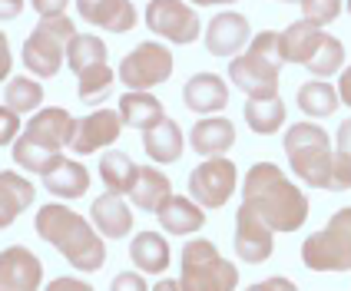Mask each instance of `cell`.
Wrapping results in <instances>:
<instances>
[{
  "label": "cell",
  "mask_w": 351,
  "mask_h": 291,
  "mask_svg": "<svg viewBox=\"0 0 351 291\" xmlns=\"http://www.w3.org/2000/svg\"><path fill=\"white\" fill-rule=\"evenodd\" d=\"M242 205L262 215L272 232H295L308 218V199L275 162H255L245 173Z\"/></svg>",
  "instance_id": "obj_1"
},
{
  "label": "cell",
  "mask_w": 351,
  "mask_h": 291,
  "mask_svg": "<svg viewBox=\"0 0 351 291\" xmlns=\"http://www.w3.org/2000/svg\"><path fill=\"white\" fill-rule=\"evenodd\" d=\"M37 235L53 245L77 272H99L106 262V242L97 232L93 222H86L80 212L60 202H47L37 209V222H34Z\"/></svg>",
  "instance_id": "obj_2"
},
{
  "label": "cell",
  "mask_w": 351,
  "mask_h": 291,
  "mask_svg": "<svg viewBox=\"0 0 351 291\" xmlns=\"http://www.w3.org/2000/svg\"><path fill=\"white\" fill-rule=\"evenodd\" d=\"M282 146H285V155H289L292 173L298 175L305 186L325 189L328 169H332V155H335L328 133H325L318 123H312V119H302V123L289 126Z\"/></svg>",
  "instance_id": "obj_3"
},
{
  "label": "cell",
  "mask_w": 351,
  "mask_h": 291,
  "mask_svg": "<svg viewBox=\"0 0 351 291\" xmlns=\"http://www.w3.org/2000/svg\"><path fill=\"white\" fill-rule=\"evenodd\" d=\"M77 37V27L66 14L40 17V23L23 40V66L37 79L57 77L60 66L66 63V43Z\"/></svg>",
  "instance_id": "obj_4"
},
{
  "label": "cell",
  "mask_w": 351,
  "mask_h": 291,
  "mask_svg": "<svg viewBox=\"0 0 351 291\" xmlns=\"http://www.w3.org/2000/svg\"><path fill=\"white\" fill-rule=\"evenodd\" d=\"M239 285V268L229 258H222L209 238H193L182 249V275L179 288L182 291H235Z\"/></svg>",
  "instance_id": "obj_5"
},
{
  "label": "cell",
  "mask_w": 351,
  "mask_h": 291,
  "mask_svg": "<svg viewBox=\"0 0 351 291\" xmlns=\"http://www.w3.org/2000/svg\"><path fill=\"white\" fill-rule=\"evenodd\" d=\"M302 262L312 272H351V205L338 209L322 232L305 238Z\"/></svg>",
  "instance_id": "obj_6"
},
{
  "label": "cell",
  "mask_w": 351,
  "mask_h": 291,
  "mask_svg": "<svg viewBox=\"0 0 351 291\" xmlns=\"http://www.w3.org/2000/svg\"><path fill=\"white\" fill-rule=\"evenodd\" d=\"M173 70L176 60L169 53V47L159 43V40H146L123 57L117 77L123 79L126 90H153V86H162L173 77Z\"/></svg>",
  "instance_id": "obj_7"
},
{
  "label": "cell",
  "mask_w": 351,
  "mask_h": 291,
  "mask_svg": "<svg viewBox=\"0 0 351 291\" xmlns=\"http://www.w3.org/2000/svg\"><path fill=\"white\" fill-rule=\"evenodd\" d=\"M235 186H239V169L226 155H213L199 162L189 175V195L202 209H222L232 199Z\"/></svg>",
  "instance_id": "obj_8"
},
{
  "label": "cell",
  "mask_w": 351,
  "mask_h": 291,
  "mask_svg": "<svg viewBox=\"0 0 351 291\" xmlns=\"http://www.w3.org/2000/svg\"><path fill=\"white\" fill-rule=\"evenodd\" d=\"M146 27L159 40H169V43H193L202 34L199 14L186 0H149L146 3Z\"/></svg>",
  "instance_id": "obj_9"
},
{
  "label": "cell",
  "mask_w": 351,
  "mask_h": 291,
  "mask_svg": "<svg viewBox=\"0 0 351 291\" xmlns=\"http://www.w3.org/2000/svg\"><path fill=\"white\" fill-rule=\"evenodd\" d=\"M73 133H77V116L70 110H63V106H43V110L34 113V119H27V126H23L20 136L37 142L40 149H47V153L63 155V149H70V142H73Z\"/></svg>",
  "instance_id": "obj_10"
},
{
  "label": "cell",
  "mask_w": 351,
  "mask_h": 291,
  "mask_svg": "<svg viewBox=\"0 0 351 291\" xmlns=\"http://www.w3.org/2000/svg\"><path fill=\"white\" fill-rule=\"evenodd\" d=\"M275 252V232L262 222V215L249 205H239L235 212V255L245 265H262Z\"/></svg>",
  "instance_id": "obj_11"
},
{
  "label": "cell",
  "mask_w": 351,
  "mask_h": 291,
  "mask_svg": "<svg viewBox=\"0 0 351 291\" xmlns=\"http://www.w3.org/2000/svg\"><path fill=\"white\" fill-rule=\"evenodd\" d=\"M278 73H282V63L255 57L249 50L232 57V63H229V79L245 97H272V93H278Z\"/></svg>",
  "instance_id": "obj_12"
},
{
  "label": "cell",
  "mask_w": 351,
  "mask_h": 291,
  "mask_svg": "<svg viewBox=\"0 0 351 291\" xmlns=\"http://www.w3.org/2000/svg\"><path fill=\"white\" fill-rule=\"evenodd\" d=\"M0 288L7 291H40L43 288V262L23 245L0 252Z\"/></svg>",
  "instance_id": "obj_13"
},
{
  "label": "cell",
  "mask_w": 351,
  "mask_h": 291,
  "mask_svg": "<svg viewBox=\"0 0 351 291\" xmlns=\"http://www.w3.org/2000/svg\"><path fill=\"white\" fill-rule=\"evenodd\" d=\"M249 40H252V27H249V20L242 14H235V10L215 14L209 20V27H206V50L213 57H239Z\"/></svg>",
  "instance_id": "obj_14"
},
{
  "label": "cell",
  "mask_w": 351,
  "mask_h": 291,
  "mask_svg": "<svg viewBox=\"0 0 351 291\" xmlns=\"http://www.w3.org/2000/svg\"><path fill=\"white\" fill-rule=\"evenodd\" d=\"M123 133V116L119 110H97L90 113L86 119H77V133H73V142L70 149L77 155H90V153H99L103 146H113Z\"/></svg>",
  "instance_id": "obj_15"
},
{
  "label": "cell",
  "mask_w": 351,
  "mask_h": 291,
  "mask_svg": "<svg viewBox=\"0 0 351 291\" xmlns=\"http://www.w3.org/2000/svg\"><path fill=\"white\" fill-rule=\"evenodd\" d=\"M182 103H186L189 113L213 116V113H222V110H226L229 86H226V79L215 77V73H195V77H189L186 86H182Z\"/></svg>",
  "instance_id": "obj_16"
},
{
  "label": "cell",
  "mask_w": 351,
  "mask_h": 291,
  "mask_svg": "<svg viewBox=\"0 0 351 291\" xmlns=\"http://www.w3.org/2000/svg\"><path fill=\"white\" fill-rule=\"evenodd\" d=\"M322 37H325V27H318V23H312V20H305V17L295 20L278 37V60L282 63H292V66H305L312 60V53L318 50Z\"/></svg>",
  "instance_id": "obj_17"
},
{
  "label": "cell",
  "mask_w": 351,
  "mask_h": 291,
  "mask_svg": "<svg viewBox=\"0 0 351 291\" xmlns=\"http://www.w3.org/2000/svg\"><path fill=\"white\" fill-rule=\"evenodd\" d=\"M77 14L93 27L126 34L136 27V7L133 0H77Z\"/></svg>",
  "instance_id": "obj_18"
},
{
  "label": "cell",
  "mask_w": 351,
  "mask_h": 291,
  "mask_svg": "<svg viewBox=\"0 0 351 291\" xmlns=\"http://www.w3.org/2000/svg\"><path fill=\"white\" fill-rule=\"evenodd\" d=\"M90 222L97 225V232L103 238H126L133 232V209L126 205V199L117 192H103L90 205Z\"/></svg>",
  "instance_id": "obj_19"
},
{
  "label": "cell",
  "mask_w": 351,
  "mask_h": 291,
  "mask_svg": "<svg viewBox=\"0 0 351 291\" xmlns=\"http://www.w3.org/2000/svg\"><path fill=\"white\" fill-rule=\"evenodd\" d=\"M189 142H193V153H199L202 159H213V155H226L229 149L235 146V126L232 119L213 116L199 119L193 126V133H189Z\"/></svg>",
  "instance_id": "obj_20"
},
{
  "label": "cell",
  "mask_w": 351,
  "mask_h": 291,
  "mask_svg": "<svg viewBox=\"0 0 351 291\" xmlns=\"http://www.w3.org/2000/svg\"><path fill=\"white\" fill-rule=\"evenodd\" d=\"M169 195H173L169 175L159 173L156 166H139L136 179H133V186H130V192H126V199H133V205H136L139 212H159L162 202H166Z\"/></svg>",
  "instance_id": "obj_21"
},
{
  "label": "cell",
  "mask_w": 351,
  "mask_h": 291,
  "mask_svg": "<svg viewBox=\"0 0 351 291\" xmlns=\"http://www.w3.org/2000/svg\"><path fill=\"white\" fill-rule=\"evenodd\" d=\"M159 225L169 235H193L206 225V209L193 195H169L159 209Z\"/></svg>",
  "instance_id": "obj_22"
},
{
  "label": "cell",
  "mask_w": 351,
  "mask_h": 291,
  "mask_svg": "<svg viewBox=\"0 0 351 291\" xmlns=\"http://www.w3.org/2000/svg\"><path fill=\"white\" fill-rule=\"evenodd\" d=\"M43 186L57 199H80L90 189V173H86V166H80L77 159H63L60 155L57 162L43 173Z\"/></svg>",
  "instance_id": "obj_23"
},
{
  "label": "cell",
  "mask_w": 351,
  "mask_h": 291,
  "mask_svg": "<svg viewBox=\"0 0 351 291\" xmlns=\"http://www.w3.org/2000/svg\"><path fill=\"white\" fill-rule=\"evenodd\" d=\"M34 199H37V192H34L30 179L3 169L0 173V229H10L17 222V215L34 205Z\"/></svg>",
  "instance_id": "obj_24"
},
{
  "label": "cell",
  "mask_w": 351,
  "mask_h": 291,
  "mask_svg": "<svg viewBox=\"0 0 351 291\" xmlns=\"http://www.w3.org/2000/svg\"><path fill=\"white\" fill-rule=\"evenodd\" d=\"M143 149L146 155L159 162V166H166V162H176L182 149H186V136H182V129H179V123L176 119H159L153 129H146L143 133Z\"/></svg>",
  "instance_id": "obj_25"
},
{
  "label": "cell",
  "mask_w": 351,
  "mask_h": 291,
  "mask_svg": "<svg viewBox=\"0 0 351 291\" xmlns=\"http://www.w3.org/2000/svg\"><path fill=\"white\" fill-rule=\"evenodd\" d=\"M119 116H123V126H133L139 133H146L159 119H166V110L149 90H130V93L119 97Z\"/></svg>",
  "instance_id": "obj_26"
},
{
  "label": "cell",
  "mask_w": 351,
  "mask_h": 291,
  "mask_svg": "<svg viewBox=\"0 0 351 291\" xmlns=\"http://www.w3.org/2000/svg\"><path fill=\"white\" fill-rule=\"evenodd\" d=\"M173 249L169 242L159 232H139L133 242H130V258L143 275H162L169 268V258H173Z\"/></svg>",
  "instance_id": "obj_27"
},
{
  "label": "cell",
  "mask_w": 351,
  "mask_h": 291,
  "mask_svg": "<svg viewBox=\"0 0 351 291\" xmlns=\"http://www.w3.org/2000/svg\"><path fill=\"white\" fill-rule=\"evenodd\" d=\"M245 126L258 136H272L285 126V103L278 93L272 97H245Z\"/></svg>",
  "instance_id": "obj_28"
},
{
  "label": "cell",
  "mask_w": 351,
  "mask_h": 291,
  "mask_svg": "<svg viewBox=\"0 0 351 291\" xmlns=\"http://www.w3.org/2000/svg\"><path fill=\"white\" fill-rule=\"evenodd\" d=\"M295 99H298V110H302L308 119L335 116V110H338V103H341L338 86H332L328 79H318V77L308 79V83H302L298 93H295Z\"/></svg>",
  "instance_id": "obj_29"
},
{
  "label": "cell",
  "mask_w": 351,
  "mask_h": 291,
  "mask_svg": "<svg viewBox=\"0 0 351 291\" xmlns=\"http://www.w3.org/2000/svg\"><path fill=\"white\" fill-rule=\"evenodd\" d=\"M136 169H139L136 162L126 153H119V149H110V153H103V159H99V179H103L106 192L126 195L130 186H133V179H136Z\"/></svg>",
  "instance_id": "obj_30"
},
{
  "label": "cell",
  "mask_w": 351,
  "mask_h": 291,
  "mask_svg": "<svg viewBox=\"0 0 351 291\" xmlns=\"http://www.w3.org/2000/svg\"><path fill=\"white\" fill-rule=\"evenodd\" d=\"M3 103L14 110V113H37L40 103H43V86L37 77H10L7 79V90H3Z\"/></svg>",
  "instance_id": "obj_31"
},
{
  "label": "cell",
  "mask_w": 351,
  "mask_h": 291,
  "mask_svg": "<svg viewBox=\"0 0 351 291\" xmlns=\"http://www.w3.org/2000/svg\"><path fill=\"white\" fill-rule=\"evenodd\" d=\"M97 63H106V43L93 34H77V37L66 43V66L73 70V73H83V70H90V66H97Z\"/></svg>",
  "instance_id": "obj_32"
},
{
  "label": "cell",
  "mask_w": 351,
  "mask_h": 291,
  "mask_svg": "<svg viewBox=\"0 0 351 291\" xmlns=\"http://www.w3.org/2000/svg\"><path fill=\"white\" fill-rule=\"evenodd\" d=\"M341 66H345V47H341V40L338 37L325 34L322 43H318V50L312 53V60L305 63V70L318 79H328V77H335Z\"/></svg>",
  "instance_id": "obj_33"
},
{
  "label": "cell",
  "mask_w": 351,
  "mask_h": 291,
  "mask_svg": "<svg viewBox=\"0 0 351 291\" xmlns=\"http://www.w3.org/2000/svg\"><path fill=\"white\" fill-rule=\"evenodd\" d=\"M77 79H80L77 97L83 103H103V99L110 97V90H113V66L110 63H97V66L83 70Z\"/></svg>",
  "instance_id": "obj_34"
},
{
  "label": "cell",
  "mask_w": 351,
  "mask_h": 291,
  "mask_svg": "<svg viewBox=\"0 0 351 291\" xmlns=\"http://www.w3.org/2000/svg\"><path fill=\"white\" fill-rule=\"evenodd\" d=\"M298 7H302V17L305 20L325 27V23H332V20L341 17L345 0H298Z\"/></svg>",
  "instance_id": "obj_35"
},
{
  "label": "cell",
  "mask_w": 351,
  "mask_h": 291,
  "mask_svg": "<svg viewBox=\"0 0 351 291\" xmlns=\"http://www.w3.org/2000/svg\"><path fill=\"white\" fill-rule=\"evenodd\" d=\"M325 189H328V192H348L351 189V155L348 153H338V149H335Z\"/></svg>",
  "instance_id": "obj_36"
},
{
  "label": "cell",
  "mask_w": 351,
  "mask_h": 291,
  "mask_svg": "<svg viewBox=\"0 0 351 291\" xmlns=\"http://www.w3.org/2000/svg\"><path fill=\"white\" fill-rule=\"evenodd\" d=\"M278 37H282V34H275V30H262V34H255V37L249 40V53L282 63V60H278Z\"/></svg>",
  "instance_id": "obj_37"
},
{
  "label": "cell",
  "mask_w": 351,
  "mask_h": 291,
  "mask_svg": "<svg viewBox=\"0 0 351 291\" xmlns=\"http://www.w3.org/2000/svg\"><path fill=\"white\" fill-rule=\"evenodd\" d=\"M20 113H14L7 103L0 106V146H14V139L20 136Z\"/></svg>",
  "instance_id": "obj_38"
},
{
  "label": "cell",
  "mask_w": 351,
  "mask_h": 291,
  "mask_svg": "<svg viewBox=\"0 0 351 291\" xmlns=\"http://www.w3.org/2000/svg\"><path fill=\"white\" fill-rule=\"evenodd\" d=\"M110 291H149V285H146V278L139 272H119L113 278Z\"/></svg>",
  "instance_id": "obj_39"
},
{
  "label": "cell",
  "mask_w": 351,
  "mask_h": 291,
  "mask_svg": "<svg viewBox=\"0 0 351 291\" xmlns=\"http://www.w3.org/2000/svg\"><path fill=\"white\" fill-rule=\"evenodd\" d=\"M43 291H93V285L83 278H53Z\"/></svg>",
  "instance_id": "obj_40"
},
{
  "label": "cell",
  "mask_w": 351,
  "mask_h": 291,
  "mask_svg": "<svg viewBox=\"0 0 351 291\" xmlns=\"http://www.w3.org/2000/svg\"><path fill=\"white\" fill-rule=\"evenodd\" d=\"M245 291H298L289 281V278H282V275H272V278H265V281H258V285H249Z\"/></svg>",
  "instance_id": "obj_41"
},
{
  "label": "cell",
  "mask_w": 351,
  "mask_h": 291,
  "mask_svg": "<svg viewBox=\"0 0 351 291\" xmlns=\"http://www.w3.org/2000/svg\"><path fill=\"white\" fill-rule=\"evenodd\" d=\"M30 3H34V10L40 17H57V14H66L70 0H30Z\"/></svg>",
  "instance_id": "obj_42"
},
{
  "label": "cell",
  "mask_w": 351,
  "mask_h": 291,
  "mask_svg": "<svg viewBox=\"0 0 351 291\" xmlns=\"http://www.w3.org/2000/svg\"><path fill=\"white\" fill-rule=\"evenodd\" d=\"M14 70V60H10V43H7V34L0 30V83L7 79V73Z\"/></svg>",
  "instance_id": "obj_43"
},
{
  "label": "cell",
  "mask_w": 351,
  "mask_h": 291,
  "mask_svg": "<svg viewBox=\"0 0 351 291\" xmlns=\"http://www.w3.org/2000/svg\"><path fill=\"white\" fill-rule=\"evenodd\" d=\"M335 149H338V153H348V155H351V119H345V123L338 126V136H335Z\"/></svg>",
  "instance_id": "obj_44"
},
{
  "label": "cell",
  "mask_w": 351,
  "mask_h": 291,
  "mask_svg": "<svg viewBox=\"0 0 351 291\" xmlns=\"http://www.w3.org/2000/svg\"><path fill=\"white\" fill-rule=\"evenodd\" d=\"M338 97H341L345 106H351V66H345L341 77H338Z\"/></svg>",
  "instance_id": "obj_45"
},
{
  "label": "cell",
  "mask_w": 351,
  "mask_h": 291,
  "mask_svg": "<svg viewBox=\"0 0 351 291\" xmlns=\"http://www.w3.org/2000/svg\"><path fill=\"white\" fill-rule=\"evenodd\" d=\"M23 10V0H0V20H14Z\"/></svg>",
  "instance_id": "obj_46"
},
{
  "label": "cell",
  "mask_w": 351,
  "mask_h": 291,
  "mask_svg": "<svg viewBox=\"0 0 351 291\" xmlns=\"http://www.w3.org/2000/svg\"><path fill=\"white\" fill-rule=\"evenodd\" d=\"M153 291H182V288H179V278H162Z\"/></svg>",
  "instance_id": "obj_47"
},
{
  "label": "cell",
  "mask_w": 351,
  "mask_h": 291,
  "mask_svg": "<svg viewBox=\"0 0 351 291\" xmlns=\"http://www.w3.org/2000/svg\"><path fill=\"white\" fill-rule=\"evenodd\" d=\"M193 7H229V3H235V0H189Z\"/></svg>",
  "instance_id": "obj_48"
},
{
  "label": "cell",
  "mask_w": 351,
  "mask_h": 291,
  "mask_svg": "<svg viewBox=\"0 0 351 291\" xmlns=\"http://www.w3.org/2000/svg\"><path fill=\"white\" fill-rule=\"evenodd\" d=\"M345 7H348V14H351V0H345Z\"/></svg>",
  "instance_id": "obj_49"
},
{
  "label": "cell",
  "mask_w": 351,
  "mask_h": 291,
  "mask_svg": "<svg viewBox=\"0 0 351 291\" xmlns=\"http://www.w3.org/2000/svg\"><path fill=\"white\" fill-rule=\"evenodd\" d=\"M289 3H298V0H289Z\"/></svg>",
  "instance_id": "obj_50"
},
{
  "label": "cell",
  "mask_w": 351,
  "mask_h": 291,
  "mask_svg": "<svg viewBox=\"0 0 351 291\" xmlns=\"http://www.w3.org/2000/svg\"><path fill=\"white\" fill-rule=\"evenodd\" d=\"M0 291H7V288H0Z\"/></svg>",
  "instance_id": "obj_51"
}]
</instances>
